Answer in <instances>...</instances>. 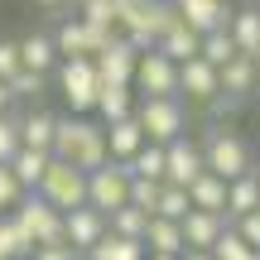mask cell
Listing matches in <instances>:
<instances>
[{"mask_svg": "<svg viewBox=\"0 0 260 260\" xmlns=\"http://www.w3.org/2000/svg\"><path fill=\"white\" fill-rule=\"evenodd\" d=\"M15 73H19V44L15 39H0V82H10Z\"/></svg>", "mask_w": 260, "mask_h": 260, "instance_id": "40", "label": "cell"}, {"mask_svg": "<svg viewBox=\"0 0 260 260\" xmlns=\"http://www.w3.org/2000/svg\"><path fill=\"white\" fill-rule=\"evenodd\" d=\"M251 63H255V73H260V53H255V58H251Z\"/></svg>", "mask_w": 260, "mask_h": 260, "instance_id": "48", "label": "cell"}, {"mask_svg": "<svg viewBox=\"0 0 260 260\" xmlns=\"http://www.w3.org/2000/svg\"><path fill=\"white\" fill-rule=\"evenodd\" d=\"M145 226H149V212H140V207H116V212H106V232H116V236H130V241H140L145 236Z\"/></svg>", "mask_w": 260, "mask_h": 260, "instance_id": "31", "label": "cell"}, {"mask_svg": "<svg viewBox=\"0 0 260 260\" xmlns=\"http://www.w3.org/2000/svg\"><path fill=\"white\" fill-rule=\"evenodd\" d=\"M203 164H207V174H217V178H241L246 169H255V154H251V145H246L236 130H226V125H212V130H203Z\"/></svg>", "mask_w": 260, "mask_h": 260, "instance_id": "2", "label": "cell"}, {"mask_svg": "<svg viewBox=\"0 0 260 260\" xmlns=\"http://www.w3.org/2000/svg\"><path fill=\"white\" fill-rule=\"evenodd\" d=\"M53 125H58V116L44 111V106L24 111V116H19V145H24V149H48V145H53Z\"/></svg>", "mask_w": 260, "mask_h": 260, "instance_id": "23", "label": "cell"}, {"mask_svg": "<svg viewBox=\"0 0 260 260\" xmlns=\"http://www.w3.org/2000/svg\"><path fill=\"white\" fill-rule=\"evenodd\" d=\"M178 260H212V255H207V251H183Z\"/></svg>", "mask_w": 260, "mask_h": 260, "instance_id": "44", "label": "cell"}, {"mask_svg": "<svg viewBox=\"0 0 260 260\" xmlns=\"http://www.w3.org/2000/svg\"><path fill=\"white\" fill-rule=\"evenodd\" d=\"M203 169H207L203 164V145H198L193 135H178V140H169V145H164V183L188 188Z\"/></svg>", "mask_w": 260, "mask_h": 260, "instance_id": "11", "label": "cell"}, {"mask_svg": "<svg viewBox=\"0 0 260 260\" xmlns=\"http://www.w3.org/2000/svg\"><path fill=\"white\" fill-rule=\"evenodd\" d=\"M140 145H145V130L135 125V116H125V121L106 125V154H111V164H125Z\"/></svg>", "mask_w": 260, "mask_h": 260, "instance_id": "24", "label": "cell"}, {"mask_svg": "<svg viewBox=\"0 0 260 260\" xmlns=\"http://www.w3.org/2000/svg\"><path fill=\"white\" fill-rule=\"evenodd\" d=\"M198 58H203V63H212V68L232 63V58H236L232 34H226V29H212V34H203V44H198Z\"/></svg>", "mask_w": 260, "mask_h": 260, "instance_id": "32", "label": "cell"}, {"mask_svg": "<svg viewBox=\"0 0 260 260\" xmlns=\"http://www.w3.org/2000/svg\"><path fill=\"white\" fill-rule=\"evenodd\" d=\"M198 44H203V34H193V29H188L183 19H178V24L169 29V34L159 39L154 48H159L164 58H174V63H188V58H198Z\"/></svg>", "mask_w": 260, "mask_h": 260, "instance_id": "27", "label": "cell"}, {"mask_svg": "<svg viewBox=\"0 0 260 260\" xmlns=\"http://www.w3.org/2000/svg\"><path fill=\"white\" fill-rule=\"evenodd\" d=\"M48 154L73 164V169H82V174H92V169L111 164V154H106V125L96 121V116H73V111L58 116Z\"/></svg>", "mask_w": 260, "mask_h": 260, "instance_id": "1", "label": "cell"}, {"mask_svg": "<svg viewBox=\"0 0 260 260\" xmlns=\"http://www.w3.org/2000/svg\"><path fill=\"white\" fill-rule=\"evenodd\" d=\"M53 77H58V92H63L68 111L73 116H92L96 92H102V77H96L92 58H58Z\"/></svg>", "mask_w": 260, "mask_h": 260, "instance_id": "5", "label": "cell"}, {"mask_svg": "<svg viewBox=\"0 0 260 260\" xmlns=\"http://www.w3.org/2000/svg\"><path fill=\"white\" fill-rule=\"evenodd\" d=\"M222 96V87H217V68L203 63V58H188V63H178V102L188 106H207Z\"/></svg>", "mask_w": 260, "mask_h": 260, "instance_id": "12", "label": "cell"}, {"mask_svg": "<svg viewBox=\"0 0 260 260\" xmlns=\"http://www.w3.org/2000/svg\"><path fill=\"white\" fill-rule=\"evenodd\" d=\"M145 251H154V255H183V232H178V222H169V217H149V226H145Z\"/></svg>", "mask_w": 260, "mask_h": 260, "instance_id": "26", "label": "cell"}, {"mask_svg": "<svg viewBox=\"0 0 260 260\" xmlns=\"http://www.w3.org/2000/svg\"><path fill=\"white\" fill-rule=\"evenodd\" d=\"M92 116H96L102 125H116V121H125V116H135V87H125V82H102Z\"/></svg>", "mask_w": 260, "mask_h": 260, "instance_id": "18", "label": "cell"}, {"mask_svg": "<svg viewBox=\"0 0 260 260\" xmlns=\"http://www.w3.org/2000/svg\"><path fill=\"white\" fill-rule=\"evenodd\" d=\"M24 198V188H19V178L10 174V164H0V212H15V203Z\"/></svg>", "mask_w": 260, "mask_h": 260, "instance_id": "38", "label": "cell"}, {"mask_svg": "<svg viewBox=\"0 0 260 260\" xmlns=\"http://www.w3.org/2000/svg\"><path fill=\"white\" fill-rule=\"evenodd\" d=\"M19 44V68H29V73H53L58 68V48H53V34H44V29H34V34L15 39Z\"/></svg>", "mask_w": 260, "mask_h": 260, "instance_id": "19", "label": "cell"}, {"mask_svg": "<svg viewBox=\"0 0 260 260\" xmlns=\"http://www.w3.org/2000/svg\"><path fill=\"white\" fill-rule=\"evenodd\" d=\"M130 198V174L125 164H102L87 174V207H96V212H116V207H125Z\"/></svg>", "mask_w": 260, "mask_h": 260, "instance_id": "10", "label": "cell"}, {"mask_svg": "<svg viewBox=\"0 0 260 260\" xmlns=\"http://www.w3.org/2000/svg\"><path fill=\"white\" fill-rule=\"evenodd\" d=\"M255 5H260V0H255Z\"/></svg>", "mask_w": 260, "mask_h": 260, "instance_id": "53", "label": "cell"}, {"mask_svg": "<svg viewBox=\"0 0 260 260\" xmlns=\"http://www.w3.org/2000/svg\"><path fill=\"white\" fill-rule=\"evenodd\" d=\"M217 87H222V96H232V102L241 106V102H251V96L260 92V73H255V63L246 53H236L232 63L217 68Z\"/></svg>", "mask_w": 260, "mask_h": 260, "instance_id": "15", "label": "cell"}, {"mask_svg": "<svg viewBox=\"0 0 260 260\" xmlns=\"http://www.w3.org/2000/svg\"><path fill=\"white\" fill-rule=\"evenodd\" d=\"M77 19L92 29H111L116 34V0H77Z\"/></svg>", "mask_w": 260, "mask_h": 260, "instance_id": "33", "label": "cell"}, {"mask_svg": "<svg viewBox=\"0 0 260 260\" xmlns=\"http://www.w3.org/2000/svg\"><path fill=\"white\" fill-rule=\"evenodd\" d=\"M174 5H183V0H174Z\"/></svg>", "mask_w": 260, "mask_h": 260, "instance_id": "51", "label": "cell"}, {"mask_svg": "<svg viewBox=\"0 0 260 260\" xmlns=\"http://www.w3.org/2000/svg\"><path fill=\"white\" fill-rule=\"evenodd\" d=\"M135 96H178V63L164 58L159 48H145L135 58V77H130Z\"/></svg>", "mask_w": 260, "mask_h": 260, "instance_id": "8", "label": "cell"}, {"mask_svg": "<svg viewBox=\"0 0 260 260\" xmlns=\"http://www.w3.org/2000/svg\"><path fill=\"white\" fill-rule=\"evenodd\" d=\"M145 260H178V255H154V251H145Z\"/></svg>", "mask_w": 260, "mask_h": 260, "instance_id": "46", "label": "cell"}, {"mask_svg": "<svg viewBox=\"0 0 260 260\" xmlns=\"http://www.w3.org/2000/svg\"><path fill=\"white\" fill-rule=\"evenodd\" d=\"M188 188H178V183H159V203H154V217H169V222H178V217L188 212Z\"/></svg>", "mask_w": 260, "mask_h": 260, "instance_id": "34", "label": "cell"}, {"mask_svg": "<svg viewBox=\"0 0 260 260\" xmlns=\"http://www.w3.org/2000/svg\"><path fill=\"white\" fill-rule=\"evenodd\" d=\"M178 19H183L193 34H212V29H226L232 5H226V0H183V5H178Z\"/></svg>", "mask_w": 260, "mask_h": 260, "instance_id": "17", "label": "cell"}, {"mask_svg": "<svg viewBox=\"0 0 260 260\" xmlns=\"http://www.w3.org/2000/svg\"><path fill=\"white\" fill-rule=\"evenodd\" d=\"M34 5H44V10H58V5H63V0H34Z\"/></svg>", "mask_w": 260, "mask_h": 260, "instance_id": "45", "label": "cell"}, {"mask_svg": "<svg viewBox=\"0 0 260 260\" xmlns=\"http://www.w3.org/2000/svg\"><path fill=\"white\" fill-rule=\"evenodd\" d=\"M15 149H19V116L5 111V116H0V164H10Z\"/></svg>", "mask_w": 260, "mask_h": 260, "instance_id": "37", "label": "cell"}, {"mask_svg": "<svg viewBox=\"0 0 260 260\" xmlns=\"http://www.w3.org/2000/svg\"><path fill=\"white\" fill-rule=\"evenodd\" d=\"M135 125L145 130V140L169 145V140L188 135V102H178V96H135Z\"/></svg>", "mask_w": 260, "mask_h": 260, "instance_id": "4", "label": "cell"}, {"mask_svg": "<svg viewBox=\"0 0 260 260\" xmlns=\"http://www.w3.org/2000/svg\"><path fill=\"white\" fill-rule=\"evenodd\" d=\"M111 39H116L111 29H92V24H82L77 15H68L63 24L53 29V48H58V58H92V53H102Z\"/></svg>", "mask_w": 260, "mask_h": 260, "instance_id": "9", "label": "cell"}, {"mask_svg": "<svg viewBox=\"0 0 260 260\" xmlns=\"http://www.w3.org/2000/svg\"><path fill=\"white\" fill-rule=\"evenodd\" d=\"M174 24H178V5H174V0H145L140 10L121 15L116 34H121L125 44L135 48V53H145V48H154V44H159V39H164Z\"/></svg>", "mask_w": 260, "mask_h": 260, "instance_id": "3", "label": "cell"}, {"mask_svg": "<svg viewBox=\"0 0 260 260\" xmlns=\"http://www.w3.org/2000/svg\"><path fill=\"white\" fill-rule=\"evenodd\" d=\"M226 34H232L236 53L255 58L260 53V5H246V10H232V19H226Z\"/></svg>", "mask_w": 260, "mask_h": 260, "instance_id": "20", "label": "cell"}, {"mask_svg": "<svg viewBox=\"0 0 260 260\" xmlns=\"http://www.w3.org/2000/svg\"><path fill=\"white\" fill-rule=\"evenodd\" d=\"M0 260H5V251H0Z\"/></svg>", "mask_w": 260, "mask_h": 260, "instance_id": "52", "label": "cell"}, {"mask_svg": "<svg viewBox=\"0 0 260 260\" xmlns=\"http://www.w3.org/2000/svg\"><path fill=\"white\" fill-rule=\"evenodd\" d=\"M226 217L222 212H203V207H188L178 217V232H183V251H212V241L226 232Z\"/></svg>", "mask_w": 260, "mask_h": 260, "instance_id": "14", "label": "cell"}, {"mask_svg": "<svg viewBox=\"0 0 260 260\" xmlns=\"http://www.w3.org/2000/svg\"><path fill=\"white\" fill-rule=\"evenodd\" d=\"M10 217H15V222L29 232V241H34V246L63 241V212H58L53 203H44L39 193H24V198L15 203V212H10Z\"/></svg>", "mask_w": 260, "mask_h": 260, "instance_id": "7", "label": "cell"}, {"mask_svg": "<svg viewBox=\"0 0 260 260\" xmlns=\"http://www.w3.org/2000/svg\"><path fill=\"white\" fill-rule=\"evenodd\" d=\"M255 207H260V178H255V169H246L241 178H232V183H226V222L255 212Z\"/></svg>", "mask_w": 260, "mask_h": 260, "instance_id": "21", "label": "cell"}, {"mask_svg": "<svg viewBox=\"0 0 260 260\" xmlns=\"http://www.w3.org/2000/svg\"><path fill=\"white\" fill-rule=\"evenodd\" d=\"M188 203L193 207H203V212H222L226 217V178H217V174H198L193 183H188Z\"/></svg>", "mask_w": 260, "mask_h": 260, "instance_id": "22", "label": "cell"}, {"mask_svg": "<svg viewBox=\"0 0 260 260\" xmlns=\"http://www.w3.org/2000/svg\"><path fill=\"white\" fill-rule=\"evenodd\" d=\"M29 260H82V255H77L68 241H53V246H34V251H29Z\"/></svg>", "mask_w": 260, "mask_h": 260, "instance_id": "41", "label": "cell"}, {"mask_svg": "<svg viewBox=\"0 0 260 260\" xmlns=\"http://www.w3.org/2000/svg\"><path fill=\"white\" fill-rule=\"evenodd\" d=\"M125 174H130V178H164V145L145 140V145L125 159Z\"/></svg>", "mask_w": 260, "mask_h": 260, "instance_id": "29", "label": "cell"}, {"mask_svg": "<svg viewBox=\"0 0 260 260\" xmlns=\"http://www.w3.org/2000/svg\"><path fill=\"white\" fill-rule=\"evenodd\" d=\"M34 193L44 198V203H53L58 212L82 207L87 203V174H82V169H73V164H63V159H48V169H44V178H39Z\"/></svg>", "mask_w": 260, "mask_h": 260, "instance_id": "6", "label": "cell"}, {"mask_svg": "<svg viewBox=\"0 0 260 260\" xmlns=\"http://www.w3.org/2000/svg\"><path fill=\"white\" fill-rule=\"evenodd\" d=\"M102 236H106V212H96V207H87V203L63 212V241L73 246L77 255H87Z\"/></svg>", "mask_w": 260, "mask_h": 260, "instance_id": "13", "label": "cell"}, {"mask_svg": "<svg viewBox=\"0 0 260 260\" xmlns=\"http://www.w3.org/2000/svg\"><path fill=\"white\" fill-rule=\"evenodd\" d=\"M236 260H260V251H241V255H236Z\"/></svg>", "mask_w": 260, "mask_h": 260, "instance_id": "47", "label": "cell"}, {"mask_svg": "<svg viewBox=\"0 0 260 260\" xmlns=\"http://www.w3.org/2000/svg\"><path fill=\"white\" fill-rule=\"evenodd\" d=\"M10 106H15V96H10V87H5V82H0V116H5V111H10Z\"/></svg>", "mask_w": 260, "mask_h": 260, "instance_id": "43", "label": "cell"}, {"mask_svg": "<svg viewBox=\"0 0 260 260\" xmlns=\"http://www.w3.org/2000/svg\"><path fill=\"white\" fill-rule=\"evenodd\" d=\"M63 5H77V0H63Z\"/></svg>", "mask_w": 260, "mask_h": 260, "instance_id": "49", "label": "cell"}, {"mask_svg": "<svg viewBox=\"0 0 260 260\" xmlns=\"http://www.w3.org/2000/svg\"><path fill=\"white\" fill-rule=\"evenodd\" d=\"M232 226H236V236H241L251 251H260V207H255V212H246V217H236Z\"/></svg>", "mask_w": 260, "mask_h": 260, "instance_id": "39", "label": "cell"}, {"mask_svg": "<svg viewBox=\"0 0 260 260\" xmlns=\"http://www.w3.org/2000/svg\"><path fill=\"white\" fill-rule=\"evenodd\" d=\"M145 0H116V24H121V15H130V10H140Z\"/></svg>", "mask_w": 260, "mask_h": 260, "instance_id": "42", "label": "cell"}, {"mask_svg": "<svg viewBox=\"0 0 260 260\" xmlns=\"http://www.w3.org/2000/svg\"><path fill=\"white\" fill-rule=\"evenodd\" d=\"M159 183H164V178H130V198H125V203L154 217V203H159Z\"/></svg>", "mask_w": 260, "mask_h": 260, "instance_id": "35", "label": "cell"}, {"mask_svg": "<svg viewBox=\"0 0 260 260\" xmlns=\"http://www.w3.org/2000/svg\"><path fill=\"white\" fill-rule=\"evenodd\" d=\"M10 96H15V102H29V96H39L44 92V73H29V68H19L15 77H10Z\"/></svg>", "mask_w": 260, "mask_h": 260, "instance_id": "36", "label": "cell"}, {"mask_svg": "<svg viewBox=\"0 0 260 260\" xmlns=\"http://www.w3.org/2000/svg\"><path fill=\"white\" fill-rule=\"evenodd\" d=\"M135 58H140V53L125 44L121 34H116L102 53H92V68H96L102 82H125V87H130V77H135Z\"/></svg>", "mask_w": 260, "mask_h": 260, "instance_id": "16", "label": "cell"}, {"mask_svg": "<svg viewBox=\"0 0 260 260\" xmlns=\"http://www.w3.org/2000/svg\"><path fill=\"white\" fill-rule=\"evenodd\" d=\"M82 260H145V241H130V236L106 232V236H102V241H96Z\"/></svg>", "mask_w": 260, "mask_h": 260, "instance_id": "28", "label": "cell"}, {"mask_svg": "<svg viewBox=\"0 0 260 260\" xmlns=\"http://www.w3.org/2000/svg\"><path fill=\"white\" fill-rule=\"evenodd\" d=\"M0 251H5V260H29V251H34L29 232H24L10 212H0Z\"/></svg>", "mask_w": 260, "mask_h": 260, "instance_id": "30", "label": "cell"}, {"mask_svg": "<svg viewBox=\"0 0 260 260\" xmlns=\"http://www.w3.org/2000/svg\"><path fill=\"white\" fill-rule=\"evenodd\" d=\"M255 178H260V164H255Z\"/></svg>", "mask_w": 260, "mask_h": 260, "instance_id": "50", "label": "cell"}, {"mask_svg": "<svg viewBox=\"0 0 260 260\" xmlns=\"http://www.w3.org/2000/svg\"><path fill=\"white\" fill-rule=\"evenodd\" d=\"M48 159H53L48 149H24V145L10 154V174L19 178V188H24V193H34V188H39V178H44Z\"/></svg>", "mask_w": 260, "mask_h": 260, "instance_id": "25", "label": "cell"}]
</instances>
